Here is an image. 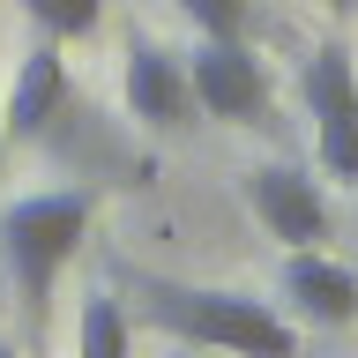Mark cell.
Wrapping results in <instances>:
<instances>
[{
	"label": "cell",
	"instance_id": "6da1fadb",
	"mask_svg": "<svg viewBox=\"0 0 358 358\" xmlns=\"http://www.w3.org/2000/svg\"><path fill=\"white\" fill-rule=\"evenodd\" d=\"M134 313L164 329L172 343H201L224 358H299V321L276 313L254 291H224V284H179L157 268H127Z\"/></svg>",
	"mask_w": 358,
	"mask_h": 358
},
{
	"label": "cell",
	"instance_id": "7a4b0ae2",
	"mask_svg": "<svg viewBox=\"0 0 358 358\" xmlns=\"http://www.w3.org/2000/svg\"><path fill=\"white\" fill-rule=\"evenodd\" d=\"M83 239H90V194L83 187L15 194L8 209H0V268H8V284L22 291L30 329H45L52 291H60V268L83 254Z\"/></svg>",
	"mask_w": 358,
	"mask_h": 358
},
{
	"label": "cell",
	"instance_id": "3957f363",
	"mask_svg": "<svg viewBox=\"0 0 358 358\" xmlns=\"http://www.w3.org/2000/svg\"><path fill=\"white\" fill-rule=\"evenodd\" d=\"M299 97L313 120V164L343 187H358V60L343 38H321L299 67Z\"/></svg>",
	"mask_w": 358,
	"mask_h": 358
},
{
	"label": "cell",
	"instance_id": "277c9868",
	"mask_svg": "<svg viewBox=\"0 0 358 358\" xmlns=\"http://www.w3.org/2000/svg\"><path fill=\"white\" fill-rule=\"evenodd\" d=\"M187 90H194V112L224 127H268V75L246 38H201L187 60Z\"/></svg>",
	"mask_w": 358,
	"mask_h": 358
},
{
	"label": "cell",
	"instance_id": "5b68a950",
	"mask_svg": "<svg viewBox=\"0 0 358 358\" xmlns=\"http://www.w3.org/2000/svg\"><path fill=\"white\" fill-rule=\"evenodd\" d=\"M246 209L262 217L268 239H284V254L291 246H321L336 231L329 194H321V179H313L306 164H254V172H246Z\"/></svg>",
	"mask_w": 358,
	"mask_h": 358
},
{
	"label": "cell",
	"instance_id": "8992f818",
	"mask_svg": "<svg viewBox=\"0 0 358 358\" xmlns=\"http://www.w3.org/2000/svg\"><path fill=\"white\" fill-rule=\"evenodd\" d=\"M120 97H127V112L142 120V127H157V134H179L187 120H194L187 60H172V52L150 45V38L127 45V60H120Z\"/></svg>",
	"mask_w": 358,
	"mask_h": 358
},
{
	"label": "cell",
	"instance_id": "52a82bcc",
	"mask_svg": "<svg viewBox=\"0 0 358 358\" xmlns=\"http://www.w3.org/2000/svg\"><path fill=\"white\" fill-rule=\"evenodd\" d=\"M60 105H67V45L60 38L22 45L15 83L0 97V134H8V142H38V134L60 120Z\"/></svg>",
	"mask_w": 358,
	"mask_h": 358
},
{
	"label": "cell",
	"instance_id": "ba28073f",
	"mask_svg": "<svg viewBox=\"0 0 358 358\" xmlns=\"http://www.w3.org/2000/svg\"><path fill=\"white\" fill-rule=\"evenodd\" d=\"M284 299L306 329H351L358 321V276L329 246H291L284 254Z\"/></svg>",
	"mask_w": 358,
	"mask_h": 358
},
{
	"label": "cell",
	"instance_id": "9c48e42d",
	"mask_svg": "<svg viewBox=\"0 0 358 358\" xmlns=\"http://www.w3.org/2000/svg\"><path fill=\"white\" fill-rule=\"evenodd\" d=\"M75 358H134V329H127V306L112 291H90L83 313H75Z\"/></svg>",
	"mask_w": 358,
	"mask_h": 358
},
{
	"label": "cell",
	"instance_id": "30bf717a",
	"mask_svg": "<svg viewBox=\"0 0 358 358\" xmlns=\"http://www.w3.org/2000/svg\"><path fill=\"white\" fill-rule=\"evenodd\" d=\"M15 8L38 22V38H60V45L97 38V22H105V0H15Z\"/></svg>",
	"mask_w": 358,
	"mask_h": 358
},
{
	"label": "cell",
	"instance_id": "8fae6325",
	"mask_svg": "<svg viewBox=\"0 0 358 358\" xmlns=\"http://www.w3.org/2000/svg\"><path fill=\"white\" fill-rule=\"evenodd\" d=\"M179 15L194 22L201 38H246L254 30V0H179Z\"/></svg>",
	"mask_w": 358,
	"mask_h": 358
},
{
	"label": "cell",
	"instance_id": "7c38bea8",
	"mask_svg": "<svg viewBox=\"0 0 358 358\" xmlns=\"http://www.w3.org/2000/svg\"><path fill=\"white\" fill-rule=\"evenodd\" d=\"M321 8H336V15H351V8H358V0H321Z\"/></svg>",
	"mask_w": 358,
	"mask_h": 358
},
{
	"label": "cell",
	"instance_id": "4fadbf2b",
	"mask_svg": "<svg viewBox=\"0 0 358 358\" xmlns=\"http://www.w3.org/2000/svg\"><path fill=\"white\" fill-rule=\"evenodd\" d=\"M0 358H22V351H15V343H8V336H0Z\"/></svg>",
	"mask_w": 358,
	"mask_h": 358
},
{
	"label": "cell",
	"instance_id": "5bb4252c",
	"mask_svg": "<svg viewBox=\"0 0 358 358\" xmlns=\"http://www.w3.org/2000/svg\"><path fill=\"white\" fill-rule=\"evenodd\" d=\"M0 150H8V134H0Z\"/></svg>",
	"mask_w": 358,
	"mask_h": 358
}]
</instances>
